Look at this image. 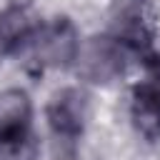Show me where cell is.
Returning a JSON list of instances; mask_svg holds the SVG:
<instances>
[{
    "mask_svg": "<svg viewBox=\"0 0 160 160\" xmlns=\"http://www.w3.org/2000/svg\"><path fill=\"white\" fill-rule=\"evenodd\" d=\"M128 50L120 40L108 35H95L80 42L78 58H75V72L92 85H110L118 80L128 68Z\"/></svg>",
    "mask_w": 160,
    "mask_h": 160,
    "instance_id": "cell-1",
    "label": "cell"
},
{
    "mask_svg": "<svg viewBox=\"0 0 160 160\" xmlns=\"http://www.w3.org/2000/svg\"><path fill=\"white\" fill-rule=\"evenodd\" d=\"M32 62L40 70H62L70 68L80 50V35L72 20L55 18L50 22H40L35 38L28 45Z\"/></svg>",
    "mask_w": 160,
    "mask_h": 160,
    "instance_id": "cell-2",
    "label": "cell"
},
{
    "mask_svg": "<svg viewBox=\"0 0 160 160\" xmlns=\"http://www.w3.org/2000/svg\"><path fill=\"white\" fill-rule=\"evenodd\" d=\"M88 118H90V102L80 88H62L52 92V98L45 105V120L50 132L68 142L78 140L85 132Z\"/></svg>",
    "mask_w": 160,
    "mask_h": 160,
    "instance_id": "cell-3",
    "label": "cell"
},
{
    "mask_svg": "<svg viewBox=\"0 0 160 160\" xmlns=\"http://www.w3.org/2000/svg\"><path fill=\"white\" fill-rule=\"evenodd\" d=\"M152 0H118L110 15V35L125 48L148 45L155 35Z\"/></svg>",
    "mask_w": 160,
    "mask_h": 160,
    "instance_id": "cell-4",
    "label": "cell"
},
{
    "mask_svg": "<svg viewBox=\"0 0 160 160\" xmlns=\"http://www.w3.org/2000/svg\"><path fill=\"white\" fill-rule=\"evenodd\" d=\"M40 28L38 15L28 5H10L0 12V40L5 52H18L30 45Z\"/></svg>",
    "mask_w": 160,
    "mask_h": 160,
    "instance_id": "cell-5",
    "label": "cell"
},
{
    "mask_svg": "<svg viewBox=\"0 0 160 160\" xmlns=\"http://www.w3.org/2000/svg\"><path fill=\"white\" fill-rule=\"evenodd\" d=\"M130 120L142 138L148 140L160 138V85L158 82H142L132 90Z\"/></svg>",
    "mask_w": 160,
    "mask_h": 160,
    "instance_id": "cell-6",
    "label": "cell"
},
{
    "mask_svg": "<svg viewBox=\"0 0 160 160\" xmlns=\"http://www.w3.org/2000/svg\"><path fill=\"white\" fill-rule=\"evenodd\" d=\"M32 125V105L22 90L0 92V135Z\"/></svg>",
    "mask_w": 160,
    "mask_h": 160,
    "instance_id": "cell-7",
    "label": "cell"
},
{
    "mask_svg": "<svg viewBox=\"0 0 160 160\" xmlns=\"http://www.w3.org/2000/svg\"><path fill=\"white\" fill-rule=\"evenodd\" d=\"M38 155H40V140L32 125L0 135V160H38Z\"/></svg>",
    "mask_w": 160,
    "mask_h": 160,
    "instance_id": "cell-8",
    "label": "cell"
},
{
    "mask_svg": "<svg viewBox=\"0 0 160 160\" xmlns=\"http://www.w3.org/2000/svg\"><path fill=\"white\" fill-rule=\"evenodd\" d=\"M148 48H150V52H152V58L160 62V30H155V35L150 38V42H148Z\"/></svg>",
    "mask_w": 160,
    "mask_h": 160,
    "instance_id": "cell-9",
    "label": "cell"
},
{
    "mask_svg": "<svg viewBox=\"0 0 160 160\" xmlns=\"http://www.w3.org/2000/svg\"><path fill=\"white\" fill-rule=\"evenodd\" d=\"M2 55H8V52H5V48H2V40H0V58H2Z\"/></svg>",
    "mask_w": 160,
    "mask_h": 160,
    "instance_id": "cell-10",
    "label": "cell"
}]
</instances>
